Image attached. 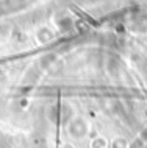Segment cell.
Listing matches in <instances>:
<instances>
[{"label":"cell","instance_id":"cell-1","mask_svg":"<svg viewBox=\"0 0 147 148\" xmlns=\"http://www.w3.org/2000/svg\"><path fill=\"white\" fill-rule=\"evenodd\" d=\"M50 119H53L55 122H61V123H66L72 119V109H70L67 105L61 103V105H57L52 108L50 111Z\"/></svg>","mask_w":147,"mask_h":148},{"label":"cell","instance_id":"cell-2","mask_svg":"<svg viewBox=\"0 0 147 148\" xmlns=\"http://www.w3.org/2000/svg\"><path fill=\"white\" fill-rule=\"evenodd\" d=\"M69 133H70V136H75V137H83V136L88 133V126L80 119L72 120L69 123Z\"/></svg>","mask_w":147,"mask_h":148}]
</instances>
